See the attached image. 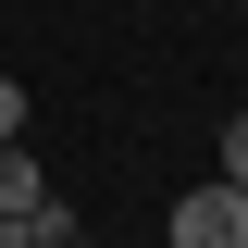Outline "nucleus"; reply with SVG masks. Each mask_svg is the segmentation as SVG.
Returning <instances> with one entry per match:
<instances>
[{
	"mask_svg": "<svg viewBox=\"0 0 248 248\" xmlns=\"http://www.w3.org/2000/svg\"><path fill=\"white\" fill-rule=\"evenodd\" d=\"M174 248H248V186H186L174 199Z\"/></svg>",
	"mask_w": 248,
	"mask_h": 248,
	"instance_id": "1",
	"label": "nucleus"
},
{
	"mask_svg": "<svg viewBox=\"0 0 248 248\" xmlns=\"http://www.w3.org/2000/svg\"><path fill=\"white\" fill-rule=\"evenodd\" d=\"M37 199H50V174H37V149L13 137V149H0V211H37Z\"/></svg>",
	"mask_w": 248,
	"mask_h": 248,
	"instance_id": "2",
	"label": "nucleus"
},
{
	"mask_svg": "<svg viewBox=\"0 0 248 248\" xmlns=\"http://www.w3.org/2000/svg\"><path fill=\"white\" fill-rule=\"evenodd\" d=\"M223 186H248V112L223 124Z\"/></svg>",
	"mask_w": 248,
	"mask_h": 248,
	"instance_id": "3",
	"label": "nucleus"
},
{
	"mask_svg": "<svg viewBox=\"0 0 248 248\" xmlns=\"http://www.w3.org/2000/svg\"><path fill=\"white\" fill-rule=\"evenodd\" d=\"M13 137H25V87L0 75V149H13Z\"/></svg>",
	"mask_w": 248,
	"mask_h": 248,
	"instance_id": "4",
	"label": "nucleus"
},
{
	"mask_svg": "<svg viewBox=\"0 0 248 248\" xmlns=\"http://www.w3.org/2000/svg\"><path fill=\"white\" fill-rule=\"evenodd\" d=\"M0 248H25V223H13V211H0Z\"/></svg>",
	"mask_w": 248,
	"mask_h": 248,
	"instance_id": "5",
	"label": "nucleus"
}]
</instances>
